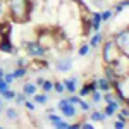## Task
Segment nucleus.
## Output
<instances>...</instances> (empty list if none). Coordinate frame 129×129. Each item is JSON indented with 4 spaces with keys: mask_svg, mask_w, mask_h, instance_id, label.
Returning a JSON list of instances; mask_svg holds the SVG:
<instances>
[{
    "mask_svg": "<svg viewBox=\"0 0 129 129\" xmlns=\"http://www.w3.org/2000/svg\"><path fill=\"white\" fill-rule=\"evenodd\" d=\"M7 10H9V19L12 22H26L31 19L33 14V4L31 0H5Z\"/></svg>",
    "mask_w": 129,
    "mask_h": 129,
    "instance_id": "1",
    "label": "nucleus"
},
{
    "mask_svg": "<svg viewBox=\"0 0 129 129\" xmlns=\"http://www.w3.org/2000/svg\"><path fill=\"white\" fill-rule=\"evenodd\" d=\"M102 55H103V60H105V64L107 66H112L115 60L119 59L120 55H122V52L120 48L115 45V41L109 38V40L103 43V48H102Z\"/></svg>",
    "mask_w": 129,
    "mask_h": 129,
    "instance_id": "2",
    "label": "nucleus"
},
{
    "mask_svg": "<svg viewBox=\"0 0 129 129\" xmlns=\"http://www.w3.org/2000/svg\"><path fill=\"white\" fill-rule=\"evenodd\" d=\"M22 47L26 50V55L28 57H36V59H45L48 50L45 48L41 43H38L36 40H28L22 43Z\"/></svg>",
    "mask_w": 129,
    "mask_h": 129,
    "instance_id": "3",
    "label": "nucleus"
},
{
    "mask_svg": "<svg viewBox=\"0 0 129 129\" xmlns=\"http://www.w3.org/2000/svg\"><path fill=\"white\" fill-rule=\"evenodd\" d=\"M112 40L115 41V45L120 48L122 53L127 55V52H129V29H127V26H124V29L120 28L117 33H114Z\"/></svg>",
    "mask_w": 129,
    "mask_h": 129,
    "instance_id": "4",
    "label": "nucleus"
},
{
    "mask_svg": "<svg viewBox=\"0 0 129 129\" xmlns=\"http://www.w3.org/2000/svg\"><path fill=\"white\" fill-rule=\"evenodd\" d=\"M72 64H74L72 57H62V59L55 60V69L59 71V72H69L72 69Z\"/></svg>",
    "mask_w": 129,
    "mask_h": 129,
    "instance_id": "5",
    "label": "nucleus"
},
{
    "mask_svg": "<svg viewBox=\"0 0 129 129\" xmlns=\"http://www.w3.org/2000/svg\"><path fill=\"white\" fill-rule=\"evenodd\" d=\"M78 81H79L78 76H71V78H66V79L62 81L64 83V88H66V91L69 95H74L78 91Z\"/></svg>",
    "mask_w": 129,
    "mask_h": 129,
    "instance_id": "6",
    "label": "nucleus"
},
{
    "mask_svg": "<svg viewBox=\"0 0 129 129\" xmlns=\"http://www.w3.org/2000/svg\"><path fill=\"white\" fill-rule=\"evenodd\" d=\"M122 105V102L120 100H112V102H107V105H105V109H103V114H105V117H112L119 107Z\"/></svg>",
    "mask_w": 129,
    "mask_h": 129,
    "instance_id": "7",
    "label": "nucleus"
},
{
    "mask_svg": "<svg viewBox=\"0 0 129 129\" xmlns=\"http://www.w3.org/2000/svg\"><path fill=\"white\" fill-rule=\"evenodd\" d=\"M60 112H62V117H64V119H74V117L78 115V109H76V105H72V103H66V105L60 109Z\"/></svg>",
    "mask_w": 129,
    "mask_h": 129,
    "instance_id": "8",
    "label": "nucleus"
},
{
    "mask_svg": "<svg viewBox=\"0 0 129 129\" xmlns=\"http://www.w3.org/2000/svg\"><path fill=\"white\" fill-rule=\"evenodd\" d=\"M100 26H102L100 12H93V10H91V16H89V29L91 31H100Z\"/></svg>",
    "mask_w": 129,
    "mask_h": 129,
    "instance_id": "9",
    "label": "nucleus"
},
{
    "mask_svg": "<svg viewBox=\"0 0 129 129\" xmlns=\"http://www.w3.org/2000/svg\"><path fill=\"white\" fill-rule=\"evenodd\" d=\"M102 41H103V33L102 31H95V35H91V38H89V48H98L100 45H102Z\"/></svg>",
    "mask_w": 129,
    "mask_h": 129,
    "instance_id": "10",
    "label": "nucleus"
},
{
    "mask_svg": "<svg viewBox=\"0 0 129 129\" xmlns=\"http://www.w3.org/2000/svg\"><path fill=\"white\" fill-rule=\"evenodd\" d=\"M96 89H100L102 93H105V91L112 89V83H110L105 76H103V78H96Z\"/></svg>",
    "mask_w": 129,
    "mask_h": 129,
    "instance_id": "11",
    "label": "nucleus"
},
{
    "mask_svg": "<svg viewBox=\"0 0 129 129\" xmlns=\"http://www.w3.org/2000/svg\"><path fill=\"white\" fill-rule=\"evenodd\" d=\"M122 10H127V0H119V2L114 5L112 12H114V16H120Z\"/></svg>",
    "mask_w": 129,
    "mask_h": 129,
    "instance_id": "12",
    "label": "nucleus"
},
{
    "mask_svg": "<svg viewBox=\"0 0 129 129\" xmlns=\"http://www.w3.org/2000/svg\"><path fill=\"white\" fill-rule=\"evenodd\" d=\"M36 89H38V86H36L35 83H26V84H22V93H24L26 96H33V95L36 93Z\"/></svg>",
    "mask_w": 129,
    "mask_h": 129,
    "instance_id": "13",
    "label": "nucleus"
},
{
    "mask_svg": "<svg viewBox=\"0 0 129 129\" xmlns=\"http://www.w3.org/2000/svg\"><path fill=\"white\" fill-rule=\"evenodd\" d=\"M105 114L103 112H100V110H93L91 114H89V120L91 122H105Z\"/></svg>",
    "mask_w": 129,
    "mask_h": 129,
    "instance_id": "14",
    "label": "nucleus"
},
{
    "mask_svg": "<svg viewBox=\"0 0 129 129\" xmlns=\"http://www.w3.org/2000/svg\"><path fill=\"white\" fill-rule=\"evenodd\" d=\"M33 100H35V103L36 105H47V102H48V93H35L33 95Z\"/></svg>",
    "mask_w": 129,
    "mask_h": 129,
    "instance_id": "15",
    "label": "nucleus"
},
{
    "mask_svg": "<svg viewBox=\"0 0 129 129\" xmlns=\"http://www.w3.org/2000/svg\"><path fill=\"white\" fill-rule=\"evenodd\" d=\"M26 74H28V67H16V69L12 71L14 79H21V78H24Z\"/></svg>",
    "mask_w": 129,
    "mask_h": 129,
    "instance_id": "16",
    "label": "nucleus"
},
{
    "mask_svg": "<svg viewBox=\"0 0 129 129\" xmlns=\"http://www.w3.org/2000/svg\"><path fill=\"white\" fill-rule=\"evenodd\" d=\"M100 17H102V22H110L114 19V12L112 9H105L103 12H100Z\"/></svg>",
    "mask_w": 129,
    "mask_h": 129,
    "instance_id": "17",
    "label": "nucleus"
},
{
    "mask_svg": "<svg viewBox=\"0 0 129 129\" xmlns=\"http://www.w3.org/2000/svg\"><path fill=\"white\" fill-rule=\"evenodd\" d=\"M5 117H7V120H19V112L16 109H7L5 110Z\"/></svg>",
    "mask_w": 129,
    "mask_h": 129,
    "instance_id": "18",
    "label": "nucleus"
},
{
    "mask_svg": "<svg viewBox=\"0 0 129 129\" xmlns=\"http://www.w3.org/2000/svg\"><path fill=\"white\" fill-rule=\"evenodd\" d=\"M89 45L88 43H81L79 45V48H78V55H79V57H86V55H88L89 53Z\"/></svg>",
    "mask_w": 129,
    "mask_h": 129,
    "instance_id": "19",
    "label": "nucleus"
},
{
    "mask_svg": "<svg viewBox=\"0 0 129 129\" xmlns=\"http://www.w3.org/2000/svg\"><path fill=\"white\" fill-rule=\"evenodd\" d=\"M14 96H16V91H14V89H10V88L0 93V98H4V100H14Z\"/></svg>",
    "mask_w": 129,
    "mask_h": 129,
    "instance_id": "20",
    "label": "nucleus"
},
{
    "mask_svg": "<svg viewBox=\"0 0 129 129\" xmlns=\"http://www.w3.org/2000/svg\"><path fill=\"white\" fill-rule=\"evenodd\" d=\"M89 96H91V102H93V103H100V102H102V91H100V89H93V91L89 93Z\"/></svg>",
    "mask_w": 129,
    "mask_h": 129,
    "instance_id": "21",
    "label": "nucleus"
},
{
    "mask_svg": "<svg viewBox=\"0 0 129 129\" xmlns=\"http://www.w3.org/2000/svg\"><path fill=\"white\" fill-rule=\"evenodd\" d=\"M41 89H43V93H50V91L53 89V81L45 79V81H43V84H41Z\"/></svg>",
    "mask_w": 129,
    "mask_h": 129,
    "instance_id": "22",
    "label": "nucleus"
},
{
    "mask_svg": "<svg viewBox=\"0 0 129 129\" xmlns=\"http://www.w3.org/2000/svg\"><path fill=\"white\" fill-rule=\"evenodd\" d=\"M53 91H55V93H59V95H62V93L66 91L64 83H62V81H53Z\"/></svg>",
    "mask_w": 129,
    "mask_h": 129,
    "instance_id": "23",
    "label": "nucleus"
},
{
    "mask_svg": "<svg viewBox=\"0 0 129 129\" xmlns=\"http://www.w3.org/2000/svg\"><path fill=\"white\" fill-rule=\"evenodd\" d=\"M76 105H78V107H79L83 112H88V110L91 109V105H89L88 102H84V100L81 98V96H79V100H78V103H76Z\"/></svg>",
    "mask_w": 129,
    "mask_h": 129,
    "instance_id": "24",
    "label": "nucleus"
},
{
    "mask_svg": "<svg viewBox=\"0 0 129 129\" xmlns=\"http://www.w3.org/2000/svg\"><path fill=\"white\" fill-rule=\"evenodd\" d=\"M60 119H64V117H62V115H57V114H53V112H50V114H48V120L52 122V124H57Z\"/></svg>",
    "mask_w": 129,
    "mask_h": 129,
    "instance_id": "25",
    "label": "nucleus"
},
{
    "mask_svg": "<svg viewBox=\"0 0 129 129\" xmlns=\"http://www.w3.org/2000/svg\"><path fill=\"white\" fill-rule=\"evenodd\" d=\"M114 127L115 129H126L127 127V120H115V122H114Z\"/></svg>",
    "mask_w": 129,
    "mask_h": 129,
    "instance_id": "26",
    "label": "nucleus"
},
{
    "mask_svg": "<svg viewBox=\"0 0 129 129\" xmlns=\"http://www.w3.org/2000/svg\"><path fill=\"white\" fill-rule=\"evenodd\" d=\"M14 100H16V103H17V105H22V103H24V100H26V95H24V93H19V95L16 93Z\"/></svg>",
    "mask_w": 129,
    "mask_h": 129,
    "instance_id": "27",
    "label": "nucleus"
},
{
    "mask_svg": "<svg viewBox=\"0 0 129 129\" xmlns=\"http://www.w3.org/2000/svg\"><path fill=\"white\" fill-rule=\"evenodd\" d=\"M4 81H5V83H7V84H12V83H14V76H12V72H5V74H4Z\"/></svg>",
    "mask_w": 129,
    "mask_h": 129,
    "instance_id": "28",
    "label": "nucleus"
},
{
    "mask_svg": "<svg viewBox=\"0 0 129 129\" xmlns=\"http://www.w3.org/2000/svg\"><path fill=\"white\" fill-rule=\"evenodd\" d=\"M79 127H83V129H95V126H93V122H79Z\"/></svg>",
    "mask_w": 129,
    "mask_h": 129,
    "instance_id": "29",
    "label": "nucleus"
},
{
    "mask_svg": "<svg viewBox=\"0 0 129 129\" xmlns=\"http://www.w3.org/2000/svg\"><path fill=\"white\" fill-rule=\"evenodd\" d=\"M24 107H26L28 110H31V112L36 109V107H35V103H33V102H29V100H24Z\"/></svg>",
    "mask_w": 129,
    "mask_h": 129,
    "instance_id": "30",
    "label": "nucleus"
},
{
    "mask_svg": "<svg viewBox=\"0 0 129 129\" xmlns=\"http://www.w3.org/2000/svg\"><path fill=\"white\" fill-rule=\"evenodd\" d=\"M43 81H45V78H40V76H38V78H36V83H35V84H36V86H41V84H43Z\"/></svg>",
    "mask_w": 129,
    "mask_h": 129,
    "instance_id": "31",
    "label": "nucleus"
},
{
    "mask_svg": "<svg viewBox=\"0 0 129 129\" xmlns=\"http://www.w3.org/2000/svg\"><path fill=\"white\" fill-rule=\"evenodd\" d=\"M4 74H5V69H4V67L0 66V78H4Z\"/></svg>",
    "mask_w": 129,
    "mask_h": 129,
    "instance_id": "32",
    "label": "nucleus"
},
{
    "mask_svg": "<svg viewBox=\"0 0 129 129\" xmlns=\"http://www.w3.org/2000/svg\"><path fill=\"white\" fill-rule=\"evenodd\" d=\"M2 105H4V98H0V112H2Z\"/></svg>",
    "mask_w": 129,
    "mask_h": 129,
    "instance_id": "33",
    "label": "nucleus"
},
{
    "mask_svg": "<svg viewBox=\"0 0 129 129\" xmlns=\"http://www.w3.org/2000/svg\"><path fill=\"white\" fill-rule=\"evenodd\" d=\"M4 2H5V0H4Z\"/></svg>",
    "mask_w": 129,
    "mask_h": 129,
    "instance_id": "34",
    "label": "nucleus"
}]
</instances>
